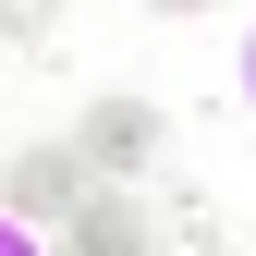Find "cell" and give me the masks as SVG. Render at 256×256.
I'll use <instances>...</instances> for the list:
<instances>
[{
  "mask_svg": "<svg viewBox=\"0 0 256 256\" xmlns=\"http://www.w3.org/2000/svg\"><path fill=\"white\" fill-rule=\"evenodd\" d=\"M86 196H98V171L74 158V134H61V146H12V158H0V220H24V232H61Z\"/></svg>",
  "mask_w": 256,
  "mask_h": 256,
  "instance_id": "6da1fadb",
  "label": "cell"
},
{
  "mask_svg": "<svg viewBox=\"0 0 256 256\" xmlns=\"http://www.w3.org/2000/svg\"><path fill=\"white\" fill-rule=\"evenodd\" d=\"M74 158H86V171H146V158H158V110L146 98H98L74 122Z\"/></svg>",
  "mask_w": 256,
  "mask_h": 256,
  "instance_id": "7a4b0ae2",
  "label": "cell"
},
{
  "mask_svg": "<svg viewBox=\"0 0 256 256\" xmlns=\"http://www.w3.org/2000/svg\"><path fill=\"white\" fill-rule=\"evenodd\" d=\"M61 256H158V232H146L134 196H110V183H98V196L61 220Z\"/></svg>",
  "mask_w": 256,
  "mask_h": 256,
  "instance_id": "3957f363",
  "label": "cell"
},
{
  "mask_svg": "<svg viewBox=\"0 0 256 256\" xmlns=\"http://www.w3.org/2000/svg\"><path fill=\"white\" fill-rule=\"evenodd\" d=\"M0 256H49V244H37V232H24V220H0Z\"/></svg>",
  "mask_w": 256,
  "mask_h": 256,
  "instance_id": "277c9868",
  "label": "cell"
},
{
  "mask_svg": "<svg viewBox=\"0 0 256 256\" xmlns=\"http://www.w3.org/2000/svg\"><path fill=\"white\" fill-rule=\"evenodd\" d=\"M244 110H256V24H244Z\"/></svg>",
  "mask_w": 256,
  "mask_h": 256,
  "instance_id": "5b68a950",
  "label": "cell"
}]
</instances>
